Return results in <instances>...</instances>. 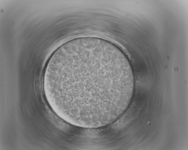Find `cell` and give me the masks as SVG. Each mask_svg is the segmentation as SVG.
I'll return each mask as SVG.
<instances>
[{"label": "cell", "instance_id": "cell-1", "mask_svg": "<svg viewBox=\"0 0 188 150\" xmlns=\"http://www.w3.org/2000/svg\"><path fill=\"white\" fill-rule=\"evenodd\" d=\"M134 83L124 53L94 37L78 38L62 45L50 57L43 75L51 107L70 124L84 128L115 120L129 104Z\"/></svg>", "mask_w": 188, "mask_h": 150}]
</instances>
